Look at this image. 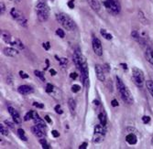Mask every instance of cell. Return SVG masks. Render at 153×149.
Segmentation results:
<instances>
[{"label": "cell", "mask_w": 153, "mask_h": 149, "mask_svg": "<svg viewBox=\"0 0 153 149\" xmlns=\"http://www.w3.org/2000/svg\"><path fill=\"white\" fill-rule=\"evenodd\" d=\"M115 80H116V87L118 89V92H119L120 95H121V98L123 99V101L125 103H128V104H131L134 101L133 96L131 94V92L129 91V89L125 85L122 80L119 77H115Z\"/></svg>", "instance_id": "6da1fadb"}, {"label": "cell", "mask_w": 153, "mask_h": 149, "mask_svg": "<svg viewBox=\"0 0 153 149\" xmlns=\"http://www.w3.org/2000/svg\"><path fill=\"white\" fill-rule=\"evenodd\" d=\"M57 21L64 27L65 29H67L68 31H74L76 28V24L73 18L67 16L64 13H59L56 15Z\"/></svg>", "instance_id": "7a4b0ae2"}, {"label": "cell", "mask_w": 153, "mask_h": 149, "mask_svg": "<svg viewBox=\"0 0 153 149\" xmlns=\"http://www.w3.org/2000/svg\"><path fill=\"white\" fill-rule=\"evenodd\" d=\"M37 17L40 22H45L50 17V8L44 2H39L36 5Z\"/></svg>", "instance_id": "3957f363"}, {"label": "cell", "mask_w": 153, "mask_h": 149, "mask_svg": "<svg viewBox=\"0 0 153 149\" xmlns=\"http://www.w3.org/2000/svg\"><path fill=\"white\" fill-rule=\"evenodd\" d=\"M105 8L114 15H118L121 11V5L118 0H104Z\"/></svg>", "instance_id": "277c9868"}, {"label": "cell", "mask_w": 153, "mask_h": 149, "mask_svg": "<svg viewBox=\"0 0 153 149\" xmlns=\"http://www.w3.org/2000/svg\"><path fill=\"white\" fill-rule=\"evenodd\" d=\"M10 15H11V17H12L13 18L15 19L17 23L19 24V25L22 26V27H27L28 20L21 11H19V9L15 8V7H13V8L10 10Z\"/></svg>", "instance_id": "5b68a950"}, {"label": "cell", "mask_w": 153, "mask_h": 149, "mask_svg": "<svg viewBox=\"0 0 153 149\" xmlns=\"http://www.w3.org/2000/svg\"><path fill=\"white\" fill-rule=\"evenodd\" d=\"M132 77L133 81H134L135 84L138 87H142L145 82V76L144 72L141 71L140 69H138L137 67L132 68Z\"/></svg>", "instance_id": "8992f818"}, {"label": "cell", "mask_w": 153, "mask_h": 149, "mask_svg": "<svg viewBox=\"0 0 153 149\" xmlns=\"http://www.w3.org/2000/svg\"><path fill=\"white\" fill-rule=\"evenodd\" d=\"M73 59H74V64H75V66L78 69H80L81 66H82L84 63L86 62L85 58H84V56L82 54L80 48H76L75 51H74V55H73Z\"/></svg>", "instance_id": "52a82bcc"}, {"label": "cell", "mask_w": 153, "mask_h": 149, "mask_svg": "<svg viewBox=\"0 0 153 149\" xmlns=\"http://www.w3.org/2000/svg\"><path fill=\"white\" fill-rule=\"evenodd\" d=\"M79 69L81 71V82H83V85L84 87H87L89 85V72L87 63H84Z\"/></svg>", "instance_id": "ba28073f"}, {"label": "cell", "mask_w": 153, "mask_h": 149, "mask_svg": "<svg viewBox=\"0 0 153 149\" xmlns=\"http://www.w3.org/2000/svg\"><path fill=\"white\" fill-rule=\"evenodd\" d=\"M92 46L93 49H94V53L97 56H102L103 55V47H102V43H101L100 39L98 38H94L92 40Z\"/></svg>", "instance_id": "9c48e42d"}, {"label": "cell", "mask_w": 153, "mask_h": 149, "mask_svg": "<svg viewBox=\"0 0 153 149\" xmlns=\"http://www.w3.org/2000/svg\"><path fill=\"white\" fill-rule=\"evenodd\" d=\"M45 130H46V127L38 125V124H35V125L31 127L32 134H33L36 137H38V138H42V137H44L45 134H46Z\"/></svg>", "instance_id": "30bf717a"}, {"label": "cell", "mask_w": 153, "mask_h": 149, "mask_svg": "<svg viewBox=\"0 0 153 149\" xmlns=\"http://www.w3.org/2000/svg\"><path fill=\"white\" fill-rule=\"evenodd\" d=\"M7 110H8V113L11 115V117H12L13 121H14L17 124H21V118H20V115H19V112H17L15 108H13L12 106H8Z\"/></svg>", "instance_id": "8fae6325"}, {"label": "cell", "mask_w": 153, "mask_h": 149, "mask_svg": "<svg viewBox=\"0 0 153 149\" xmlns=\"http://www.w3.org/2000/svg\"><path fill=\"white\" fill-rule=\"evenodd\" d=\"M94 71H95V74H96V77L100 82H105V72H104V69L101 67V65L96 64L94 66Z\"/></svg>", "instance_id": "7c38bea8"}, {"label": "cell", "mask_w": 153, "mask_h": 149, "mask_svg": "<svg viewBox=\"0 0 153 149\" xmlns=\"http://www.w3.org/2000/svg\"><path fill=\"white\" fill-rule=\"evenodd\" d=\"M17 92L22 95H27L32 93L34 92V90L32 87L29 86V85H20L17 88Z\"/></svg>", "instance_id": "4fadbf2b"}, {"label": "cell", "mask_w": 153, "mask_h": 149, "mask_svg": "<svg viewBox=\"0 0 153 149\" xmlns=\"http://www.w3.org/2000/svg\"><path fill=\"white\" fill-rule=\"evenodd\" d=\"M3 53L7 57H16L17 55H19V51L17 48H15L14 47L13 48L7 47V48H5L3 49Z\"/></svg>", "instance_id": "5bb4252c"}, {"label": "cell", "mask_w": 153, "mask_h": 149, "mask_svg": "<svg viewBox=\"0 0 153 149\" xmlns=\"http://www.w3.org/2000/svg\"><path fill=\"white\" fill-rule=\"evenodd\" d=\"M145 57H146V59L153 65V48L152 47L148 46L147 45V48L145 49Z\"/></svg>", "instance_id": "9a60e30c"}, {"label": "cell", "mask_w": 153, "mask_h": 149, "mask_svg": "<svg viewBox=\"0 0 153 149\" xmlns=\"http://www.w3.org/2000/svg\"><path fill=\"white\" fill-rule=\"evenodd\" d=\"M88 4L90 5L91 8L95 12H99L101 9V4L99 0H87Z\"/></svg>", "instance_id": "2e32d148"}, {"label": "cell", "mask_w": 153, "mask_h": 149, "mask_svg": "<svg viewBox=\"0 0 153 149\" xmlns=\"http://www.w3.org/2000/svg\"><path fill=\"white\" fill-rule=\"evenodd\" d=\"M1 38L7 44H11V42L13 40V38L11 36V34L9 32L6 31V30H1Z\"/></svg>", "instance_id": "e0dca14e"}, {"label": "cell", "mask_w": 153, "mask_h": 149, "mask_svg": "<svg viewBox=\"0 0 153 149\" xmlns=\"http://www.w3.org/2000/svg\"><path fill=\"white\" fill-rule=\"evenodd\" d=\"M126 141L129 144V145H136L137 144V142H138V138H137L136 134L130 133V134H128L126 136Z\"/></svg>", "instance_id": "ac0fdd59"}, {"label": "cell", "mask_w": 153, "mask_h": 149, "mask_svg": "<svg viewBox=\"0 0 153 149\" xmlns=\"http://www.w3.org/2000/svg\"><path fill=\"white\" fill-rule=\"evenodd\" d=\"M10 45L12 47H14V48H17V49H24V44L19 38H13Z\"/></svg>", "instance_id": "d6986e66"}, {"label": "cell", "mask_w": 153, "mask_h": 149, "mask_svg": "<svg viewBox=\"0 0 153 149\" xmlns=\"http://www.w3.org/2000/svg\"><path fill=\"white\" fill-rule=\"evenodd\" d=\"M105 135L104 134H98V133H94V135H93V142L95 144H99L101 143L102 141L105 139Z\"/></svg>", "instance_id": "ffe728a7"}, {"label": "cell", "mask_w": 153, "mask_h": 149, "mask_svg": "<svg viewBox=\"0 0 153 149\" xmlns=\"http://www.w3.org/2000/svg\"><path fill=\"white\" fill-rule=\"evenodd\" d=\"M138 17L139 21H140L143 25H148V24H149V21H148L147 17H146V16L144 15L143 11L140 10V9H139V10H138Z\"/></svg>", "instance_id": "44dd1931"}, {"label": "cell", "mask_w": 153, "mask_h": 149, "mask_svg": "<svg viewBox=\"0 0 153 149\" xmlns=\"http://www.w3.org/2000/svg\"><path fill=\"white\" fill-rule=\"evenodd\" d=\"M68 106H69V109L71 111V113L73 114H74L75 113V110H76V103L73 98H70L68 100Z\"/></svg>", "instance_id": "7402d4cb"}, {"label": "cell", "mask_w": 153, "mask_h": 149, "mask_svg": "<svg viewBox=\"0 0 153 149\" xmlns=\"http://www.w3.org/2000/svg\"><path fill=\"white\" fill-rule=\"evenodd\" d=\"M17 135H19V137L21 139V140H23V141H25V142H27L28 137H27V135H26L25 131H24L23 129H21V128L17 129Z\"/></svg>", "instance_id": "603a6c76"}, {"label": "cell", "mask_w": 153, "mask_h": 149, "mask_svg": "<svg viewBox=\"0 0 153 149\" xmlns=\"http://www.w3.org/2000/svg\"><path fill=\"white\" fill-rule=\"evenodd\" d=\"M100 33H101V35H102V36H103L104 38H105V39L111 40L112 38H113V36H112L110 33H108V32L106 31V29H104V28H102V29L100 30Z\"/></svg>", "instance_id": "cb8c5ba5"}, {"label": "cell", "mask_w": 153, "mask_h": 149, "mask_svg": "<svg viewBox=\"0 0 153 149\" xmlns=\"http://www.w3.org/2000/svg\"><path fill=\"white\" fill-rule=\"evenodd\" d=\"M98 119H99V121H100V124H102V125L105 126V124H106V117H105V113H99Z\"/></svg>", "instance_id": "d4e9b609"}, {"label": "cell", "mask_w": 153, "mask_h": 149, "mask_svg": "<svg viewBox=\"0 0 153 149\" xmlns=\"http://www.w3.org/2000/svg\"><path fill=\"white\" fill-rule=\"evenodd\" d=\"M146 86H147L148 90H149V92L150 93V94L152 95L153 97V81H147L146 82Z\"/></svg>", "instance_id": "484cf974"}, {"label": "cell", "mask_w": 153, "mask_h": 149, "mask_svg": "<svg viewBox=\"0 0 153 149\" xmlns=\"http://www.w3.org/2000/svg\"><path fill=\"white\" fill-rule=\"evenodd\" d=\"M34 73H35L36 77H38L39 79H40L41 82H45V77H44V73L41 72H40V71H38V69H36L35 72H34Z\"/></svg>", "instance_id": "4316f807"}, {"label": "cell", "mask_w": 153, "mask_h": 149, "mask_svg": "<svg viewBox=\"0 0 153 149\" xmlns=\"http://www.w3.org/2000/svg\"><path fill=\"white\" fill-rule=\"evenodd\" d=\"M0 133L3 135H8V129L6 128V127H5V125L2 124H0Z\"/></svg>", "instance_id": "83f0119b"}, {"label": "cell", "mask_w": 153, "mask_h": 149, "mask_svg": "<svg viewBox=\"0 0 153 149\" xmlns=\"http://www.w3.org/2000/svg\"><path fill=\"white\" fill-rule=\"evenodd\" d=\"M54 90H55V87L53 86L52 84H50V83H48L46 85V92L48 93H50V94H51V93H53V92H54Z\"/></svg>", "instance_id": "f1b7e54d"}, {"label": "cell", "mask_w": 153, "mask_h": 149, "mask_svg": "<svg viewBox=\"0 0 153 149\" xmlns=\"http://www.w3.org/2000/svg\"><path fill=\"white\" fill-rule=\"evenodd\" d=\"M33 113H34V111L28 112V113H26L25 117H24V120H25V121H30V120L33 119Z\"/></svg>", "instance_id": "f546056e"}, {"label": "cell", "mask_w": 153, "mask_h": 149, "mask_svg": "<svg viewBox=\"0 0 153 149\" xmlns=\"http://www.w3.org/2000/svg\"><path fill=\"white\" fill-rule=\"evenodd\" d=\"M5 124L7 125V127H9L10 129H14L15 128V124L16 123L13 121V122H11L10 120H5Z\"/></svg>", "instance_id": "4dcf8cb0"}, {"label": "cell", "mask_w": 153, "mask_h": 149, "mask_svg": "<svg viewBox=\"0 0 153 149\" xmlns=\"http://www.w3.org/2000/svg\"><path fill=\"white\" fill-rule=\"evenodd\" d=\"M80 90H81V86H80V85H78V84H74V85H73V86H71V92H73L74 93H78Z\"/></svg>", "instance_id": "1f68e13d"}, {"label": "cell", "mask_w": 153, "mask_h": 149, "mask_svg": "<svg viewBox=\"0 0 153 149\" xmlns=\"http://www.w3.org/2000/svg\"><path fill=\"white\" fill-rule=\"evenodd\" d=\"M56 34L60 37V38H63L65 37L64 31H63L62 29H61V28H58V29L56 30Z\"/></svg>", "instance_id": "d6a6232c"}, {"label": "cell", "mask_w": 153, "mask_h": 149, "mask_svg": "<svg viewBox=\"0 0 153 149\" xmlns=\"http://www.w3.org/2000/svg\"><path fill=\"white\" fill-rule=\"evenodd\" d=\"M5 11H6V6L3 2L0 3V14L1 15H4Z\"/></svg>", "instance_id": "836d02e7"}, {"label": "cell", "mask_w": 153, "mask_h": 149, "mask_svg": "<svg viewBox=\"0 0 153 149\" xmlns=\"http://www.w3.org/2000/svg\"><path fill=\"white\" fill-rule=\"evenodd\" d=\"M60 64L62 66H66L68 64V59H66V58H61V59H60Z\"/></svg>", "instance_id": "e575fe53"}, {"label": "cell", "mask_w": 153, "mask_h": 149, "mask_svg": "<svg viewBox=\"0 0 153 149\" xmlns=\"http://www.w3.org/2000/svg\"><path fill=\"white\" fill-rule=\"evenodd\" d=\"M54 109H55V112H56L58 114H61V113H63L62 110H61V105H60V104H57L56 106H55Z\"/></svg>", "instance_id": "d590c367"}, {"label": "cell", "mask_w": 153, "mask_h": 149, "mask_svg": "<svg viewBox=\"0 0 153 149\" xmlns=\"http://www.w3.org/2000/svg\"><path fill=\"white\" fill-rule=\"evenodd\" d=\"M142 122L144 123V124H149V123L150 122V117L148 115H144L142 117Z\"/></svg>", "instance_id": "8d00e7d4"}, {"label": "cell", "mask_w": 153, "mask_h": 149, "mask_svg": "<svg viewBox=\"0 0 153 149\" xmlns=\"http://www.w3.org/2000/svg\"><path fill=\"white\" fill-rule=\"evenodd\" d=\"M19 76H20L22 79H28V78H29V75H28L25 72H23V71H20V72H19Z\"/></svg>", "instance_id": "74e56055"}, {"label": "cell", "mask_w": 153, "mask_h": 149, "mask_svg": "<svg viewBox=\"0 0 153 149\" xmlns=\"http://www.w3.org/2000/svg\"><path fill=\"white\" fill-rule=\"evenodd\" d=\"M42 46H43L44 49H46V51H49V49L50 48V42H49V41L44 42V43L42 44Z\"/></svg>", "instance_id": "f35d334b"}, {"label": "cell", "mask_w": 153, "mask_h": 149, "mask_svg": "<svg viewBox=\"0 0 153 149\" xmlns=\"http://www.w3.org/2000/svg\"><path fill=\"white\" fill-rule=\"evenodd\" d=\"M33 105H34V106H35V107H37V108H40V109H42V108L44 107V105L42 104V103H37V102H34V103H33Z\"/></svg>", "instance_id": "ab89813d"}, {"label": "cell", "mask_w": 153, "mask_h": 149, "mask_svg": "<svg viewBox=\"0 0 153 149\" xmlns=\"http://www.w3.org/2000/svg\"><path fill=\"white\" fill-rule=\"evenodd\" d=\"M51 134H52L53 137H56V138L60 136V133L58 132L57 130H52V131H51Z\"/></svg>", "instance_id": "60d3db41"}, {"label": "cell", "mask_w": 153, "mask_h": 149, "mask_svg": "<svg viewBox=\"0 0 153 149\" xmlns=\"http://www.w3.org/2000/svg\"><path fill=\"white\" fill-rule=\"evenodd\" d=\"M67 5H68V6H69L70 8L73 9L74 7V0H70Z\"/></svg>", "instance_id": "b9f144b4"}, {"label": "cell", "mask_w": 153, "mask_h": 149, "mask_svg": "<svg viewBox=\"0 0 153 149\" xmlns=\"http://www.w3.org/2000/svg\"><path fill=\"white\" fill-rule=\"evenodd\" d=\"M111 104H112V106H113V107H118V104H119V103H118V101H116L115 99H114V100H112Z\"/></svg>", "instance_id": "7bdbcfd3"}, {"label": "cell", "mask_w": 153, "mask_h": 149, "mask_svg": "<svg viewBox=\"0 0 153 149\" xmlns=\"http://www.w3.org/2000/svg\"><path fill=\"white\" fill-rule=\"evenodd\" d=\"M70 78L73 79V80H75L76 78H77V73H76V72H71V73L70 74Z\"/></svg>", "instance_id": "ee69618b"}, {"label": "cell", "mask_w": 153, "mask_h": 149, "mask_svg": "<svg viewBox=\"0 0 153 149\" xmlns=\"http://www.w3.org/2000/svg\"><path fill=\"white\" fill-rule=\"evenodd\" d=\"M87 145H88V144L84 142V143H83L82 145H80V146H79V149H85L86 147H87Z\"/></svg>", "instance_id": "f6af8a7d"}, {"label": "cell", "mask_w": 153, "mask_h": 149, "mask_svg": "<svg viewBox=\"0 0 153 149\" xmlns=\"http://www.w3.org/2000/svg\"><path fill=\"white\" fill-rule=\"evenodd\" d=\"M50 75H51V76H55L57 74V72H56V71H55V69H50Z\"/></svg>", "instance_id": "bcb514c9"}, {"label": "cell", "mask_w": 153, "mask_h": 149, "mask_svg": "<svg viewBox=\"0 0 153 149\" xmlns=\"http://www.w3.org/2000/svg\"><path fill=\"white\" fill-rule=\"evenodd\" d=\"M45 121H46L48 124H51V119L50 118V116L49 115H46L45 116Z\"/></svg>", "instance_id": "7dc6e473"}, {"label": "cell", "mask_w": 153, "mask_h": 149, "mask_svg": "<svg viewBox=\"0 0 153 149\" xmlns=\"http://www.w3.org/2000/svg\"><path fill=\"white\" fill-rule=\"evenodd\" d=\"M104 69H105V72H109V69H110V68H109V65H108V64H105V65H104Z\"/></svg>", "instance_id": "c3c4849f"}, {"label": "cell", "mask_w": 153, "mask_h": 149, "mask_svg": "<svg viewBox=\"0 0 153 149\" xmlns=\"http://www.w3.org/2000/svg\"><path fill=\"white\" fill-rule=\"evenodd\" d=\"M120 65L122 66V68H123L124 69H128V65H127V64H125V63H121Z\"/></svg>", "instance_id": "681fc988"}, {"label": "cell", "mask_w": 153, "mask_h": 149, "mask_svg": "<svg viewBox=\"0 0 153 149\" xmlns=\"http://www.w3.org/2000/svg\"><path fill=\"white\" fill-rule=\"evenodd\" d=\"M42 148L43 149H49V148H50V147L49 146L48 144H45V145H42Z\"/></svg>", "instance_id": "f907efd6"}, {"label": "cell", "mask_w": 153, "mask_h": 149, "mask_svg": "<svg viewBox=\"0 0 153 149\" xmlns=\"http://www.w3.org/2000/svg\"><path fill=\"white\" fill-rule=\"evenodd\" d=\"M10 1H13V2H19V0H10Z\"/></svg>", "instance_id": "816d5d0a"}, {"label": "cell", "mask_w": 153, "mask_h": 149, "mask_svg": "<svg viewBox=\"0 0 153 149\" xmlns=\"http://www.w3.org/2000/svg\"><path fill=\"white\" fill-rule=\"evenodd\" d=\"M152 145H153V138H152Z\"/></svg>", "instance_id": "f5cc1de1"}]
</instances>
